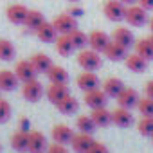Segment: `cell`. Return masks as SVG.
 Listing matches in <instances>:
<instances>
[{
    "mask_svg": "<svg viewBox=\"0 0 153 153\" xmlns=\"http://www.w3.org/2000/svg\"><path fill=\"white\" fill-rule=\"evenodd\" d=\"M99 54H101V52H97V51H94V49H81L79 54H78V63H79V67L85 68V70H88V72L97 70V68L101 67V63H103V59H101Z\"/></svg>",
    "mask_w": 153,
    "mask_h": 153,
    "instance_id": "obj_1",
    "label": "cell"
},
{
    "mask_svg": "<svg viewBox=\"0 0 153 153\" xmlns=\"http://www.w3.org/2000/svg\"><path fill=\"white\" fill-rule=\"evenodd\" d=\"M124 20L131 25V27H140L148 22V11L139 6V4H133V6H126V13H124Z\"/></svg>",
    "mask_w": 153,
    "mask_h": 153,
    "instance_id": "obj_2",
    "label": "cell"
},
{
    "mask_svg": "<svg viewBox=\"0 0 153 153\" xmlns=\"http://www.w3.org/2000/svg\"><path fill=\"white\" fill-rule=\"evenodd\" d=\"M45 94V90H43V85L34 78V79H29V81H25V83H22V96H24V99L25 101H29V103H36V101H40V97Z\"/></svg>",
    "mask_w": 153,
    "mask_h": 153,
    "instance_id": "obj_3",
    "label": "cell"
},
{
    "mask_svg": "<svg viewBox=\"0 0 153 153\" xmlns=\"http://www.w3.org/2000/svg\"><path fill=\"white\" fill-rule=\"evenodd\" d=\"M103 13L110 22H121L124 20V13H126V6L121 0H108L103 6Z\"/></svg>",
    "mask_w": 153,
    "mask_h": 153,
    "instance_id": "obj_4",
    "label": "cell"
},
{
    "mask_svg": "<svg viewBox=\"0 0 153 153\" xmlns=\"http://www.w3.org/2000/svg\"><path fill=\"white\" fill-rule=\"evenodd\" d=\"M52 25L58 31V34H70L74 29H78V18L70 16L68 13H63V15L54 18Z\"/></svg>",
    "mask_w": 153,
    "mask_h": 153,
    "instance_id": "obj_5",
    "label": "cell"
},
{
    "mask_svg": "<svg viewBox=\"0 0 153 153\" xmlns=\"http://www.w3.org/2000/svg\"><path fill=\"white\" fill-rule=\"evenodd\" d=\"M85 105L87 106H90V108H101V106H106V103H108V96L105 94V90L103 88H94V90H88V92H85Z\"/></svg>",
    "mask_w": 153,
    "mask_h": 153,
    "instance_id": "obj_6",
    "label": "cell"
},
{
    "mask_svg": "<svg viewBox=\"0 0 153 153\" xmlns=\"http://www.w3.org/2000/svg\"><path fill=\"white\" fill-rule=\"evenodd\" d=\"M15 74H16L18 81L25 83V81H29V79H34L38 72H36L34 65L31 63V59H22V61H18L16 67H15Z\"/></svg>",
    "mask_w": 153,
    "mask_h": 153,
    "instance_id": "obj_7",
    "label": "cell"
},
{
    "mask_svg": "<svg viewBox=\"0 0 153 153\" xmlns=\"http://www.w3.org/2000/svg\"><path fill=\"white\" fill-rule=\"evenodd\" d=\"M94 142H96V140L92 139L90 133H81V131H79V133H74V137H72V140H70L72 149H74L76 153H88Z\"/></svg>",
    "mask_w": 153,
    "mask_h": 153,
    "instance_id": "obj_8",
    "label": "cell"
},
{
    "mask_svg": "<svg viewBox=\"0 0 153 153\" xmlns=\"http://www.w3.org/2000/svg\"><path fill=\"white\" fill-rule=\"evenodd\" d=\"M27 13H29V9H27L24 4H13V6H9L7 11H6L7 20H9L11 24H15V25H22V24H25Z\"/></svg>",
    "mask_w": 153,
    "mask_h": 153,
    "instance_id": "obj_9",
    "label": "cell"
},
{
    "mask_svg": "<svg viewBox=\"0 0 153 153\" xmlns=\"http://www.w3.org/2000/svg\"><path fill=\"white\" fill-rule=\"evenodd\" d=\"M115 99H117V105H119V106L131 110V108H135V106H137V103H139V99H140V97H139V94H137L133 88L124 87V88L121 90V94H119Z\"/></svg>",
    "mask_w": 153,
    "mask_h": 153,
    "instance_id": "obj_10",
    "label": "cell"
},
{
    "mask_svg": "<svg viewBox=\"0 0 153 153\" xmlns=\"http://www.w3.org/2000/svg\"><path fill=\"white\" fill-rule=\"evenodd\" d=\"M112 123L119 128H128L131 126L133 123V115L128 108H123V106H117L114 112H112Z\"/></svg>",
    "mask_w": 153,
    "mask_h": 153,
    "instance_id": "obj_11",
    "label": "cell"
},
{
    "mask_svg": "<svg viewBox=\"0 0 153 153\" xmlns=\"http://www.w3.org/2000/svg\"><path fill=\"white\" fill-rule=\"evenodd\" d=\"M108 43H110V38L103 31H92L88 34V47L94 49V51H97V52H103Z\"/></svg>",
    "mask_w": 153,
    "mask_h": 153,
    "instance_id": "obj_12",
    "label": "cell"
},
{
    "mask_svg": "<svg viewBox=\"0 0 153 153\" xmlns=\"http://www.w3.org/2000/svg\"><path fill=\"white\" fill-rule=\"evenodd\" d=\"M76 83H78V87L83 90V92H88V90H94L99 87V78L94 74V72H83L78 76V79H76Z\"/></svg>",
    "mask_w": 153,
    "mask_h": 153,
    "instance_id": "obj_13",
    "label": "cell"
},
{
    "mask_svg": "<svg viewBox=\"0 0 153 153\" xmlns=\"http://www.w3.org/2000/svg\"><path fill=\"white\" fill-rule=\"evenodd\" d=\"M103 54L110 59V61H121V59H124L126 58V54H128V49L126 47H123L121 43H117V42H110L108 45H106V49L103 51Z\"/></svg>",
    "mask_w": 153,
    "mask_h": 153,
    "instance_id": "obj_14",
    "label": "cell"
},
{
    "mask_svg": "<svg viewBox=\"0 0 153 153\" xmlns=\"http://www.w3.org/2000/svg\"><path fill=\"white\" fill-rule=\"evenodd\" d=\"M47 97H49V101L51 103H59L65 96H68V87H67V83H51L49 87H47Z\"/></svg>",
    "mask_w": 153,
    "mask_h": 153,
    "instance_id": "obj_15",
    "label": "cell"
},
{
    "mask_svg": "<svg viewBox=\"0 0 153 153\" xmlns=\"http://www.w3.org/2000/svg\"><path fill=\"white\" fill-rule=\"evenodd\" d=\"M74 137V130L68 128L67 124H56L52 128V140L58 144H70Z\"/></svg>",
    "mask_w": 153,
    "mask_h": 153,
    "instance_id": "obj_16",
    "label": "cell"
},
{
    "mask_svg": "<svg viewBox=\"0 0 153 153\" xmlns=\"http://www.w3.org/2000/svg\"><path fill=\"white\" fill-rule=\"evenodd\" d=\"M47 149V139L42 131H29V148L31 153H43Z\"/></svg>",
    "mask_w": 153,
    "mask_h": 153,
    "instance_id": "obj_17",
    "label": "cell"
},
{
    "mask_svg": "<svg viewBox=\"0 0 153 153\" xmlns=\"http://www.w3.org/2000/svg\"><path fill=\"white\" fill-rule=\"evenodd\" d=\"M124 61H126V67H128V70H131V72H137V74H142V72L148 68V59H144V58H142V56H139L137 52L126 54Z\"/></svg>",
    "mask_w": 153,
    "mask_h": 153,
    "instance_id": "obj_18",
    "label": "cell"
},
{
    "mask_svg": "<svg viewBox=\"0 0 153 153\" xmlns=\"http://www.w3.org/2000/svg\"><path fill=\"white\" fill-rule=\"evenodd\" d=\"M18 78L15 70H0V90H6V92H13L18 87Z\"/></svg>",
    "mask_w": 153,
    "mask_h": 153,
    "instance_id": "obj_19",
    "label": "cell"
},
{
    "mask_svg": "<svg viewBox=\"0 0 153 153\" xmlns=\"http://www.w3.org/2000/svg\"><path fill=\"white\" fill-rule=\"evenodd\" d=\"M34 33H36L38 40L43 42V43H52V42H56V38H58V31H56L54 25L49 24V22H43Z\"/></svg>",
    "mask_w": 153,
    "mask_h": 153,
    "instance_id": "obj_20",
    "label": "cell"
},
{
    "mask_svg": "<svg viewBox=\"0 0 153 153\" xmlns=\"http://www.w3.org/2000/svg\"><path fill=\"white\" fill-rule=\"evenodd\" d=\"M112 40L117 42V43H121V45L126 47V49L133 47V43H135L133 33H131L130 29H124V27H117V29L114 31V34H112Z\"/></svg>",
    "mask_w": 153,
    "mask_h": 153,
    "instance_id": "obj_21",
    "label": "cell"
},
{
    "mask_svg": "<svg viewBox=\"0 0 153 153\" xmlns=\"http://www.w3.org/2000/svg\"><path fill=\"white\" fill-rule=\"evenodd\" d=\"M92 121L96 126L99 128H105L112 123V112L106 110V106H101V108H92V114H90Z\"/></svg>",
    "mask_w": 153,
    "mask_h": 153,
    "instance_id": "obj_22",
    "label": "cell"
},
{
    "mask_svg": "<svg viewBox=\"0 0 153 153\" xmlns=\"http://www.w3.org/2000/svg\"><path fill=\"white\" fill-rule=\"evenodd\" d=\"M56 106H58V110H59L63 115H72V114L78 112L79 103H78V99H76V97H72V96L68 94V96H65L59 103H56Z\"/></svg>",
    "mask_w": 153,
    "mask_h": 153,
    "instance_id": "obj_23",
    "label": "cell"
},
{
    "mask_svg": "<svg viewBox=\"0 0 153 153\" xmlns=\"http://www.w3.org/2000/svg\"><path fill=\"white\" fill-rule=\"evenodd\" d=\"M123 88H124V83L119 78H106L103 83V90L108 97H117Z\"/></svg>",
    "mask_w": 153,
    "mask_h": 153,
    "instance_id": "obj_24",
    "label": "cell"
},
{
    "mask_svg": "<svg viewBox=\"0 0 153 153\" xmlns=\"http://www.w3.org/2000/svg\"><path fill=\"white\" fill-rule=\"evenodd\" d=\"M56 51H58V54H61V56H70L74 51H76V47L72 45V42H70V38H68V34H58V38H56Z\"/></svg>",
    "mask_w": 153,
    "mask_h": 153,
    "instance_id": "obj_25",
    "label": "cell"
},
{
    "mask_svg": "<svg viewBox=\"0 0 153 153\" xmlns=\"http://www.w3.org/2000/svg\"><path fill=\"white\" fill-rule=\"evenodd\" d=\"M31 63L34 65V68H36L38 74H45V72L52 67L51 58H49L47 54H43V52H36V54L31 58Z\"/></svg>",
    "mask_w": 153,
    "mask_h": 153,
    "instance_id": "obj_26",
    "label": "cell"
},
{
    "mask_svg": "<svg viewBox=\"0 0 153 153\" xmlns=\"http://www.w3.org/2000/svg\"><path fill=\"white\" fill-rule=\"evenodd\" d=\"M45 74H47V78H49L51 83H67V81H68L67 70H65L63 67H59V65H52Z\"/></svg>",
    "mask_w": 153,
    "mask_h": 153,
    "instance_id": "obj_27",
    "label": "cell"
},
{
    "mask_svg": "<svg viewBox=\"0 0 153 153\" xmlns=\"http://www.w3.org/2000/svg\"><path fill=\"white\" fill-rule=\"evenodd\" d=\"M133 49H135V52L139 54V56H142L144 59H153V45H151V42L148 40V38H142V40H137L135 43H133Z\"/></svg>",
    "mask_w": 153,
    "mask_h": 153,
    "instance_id": "obj_28",
    "label": "cell"
},
{
    "mask_svg": "<svg viewBox=\"0 0 153 153\" xmlns=\"http://www.w3.org/2000/svg\"><path fill=\"white\" fill-rule=\"evenodd\" d=\"M11 146H13L16 151H27V148H29V131L18 130L16 133H13V137H11Z\"/></svg>",
    "mask_w": 153,
    "mask_h": 153,
    "instance_id": "obj_29",
    "label": "cell"
},
{
    "mask_svg": "<svg viewBox=\"0 0 153 153\" xmlns=\"http://www.w3.org/2000/svg\"><path fill=\"white\" fill-rule=\"evenodd\" d=\"M45 22V16L40 13V11H36V9H29V13H27V18H25V27L29 29V31H36L42 24Z\"/></svg>",
    "mask_w": 153,
    "mask_h": 153,
    "instance_id": "obj_30",
    "label": "cell"
},
{
    "mask_svg": "<svg viewBox=\"0 0 153 153\" xmlns=\"http://www.w3.org/2000/svg\"><path fill=\"white\" fill-rule=\"evenodd\" d=\"M68 38H70L72 45H74L76 49H79V51L88 45V34H85L81 29H74V31L68 34Z\"/></svg>",
    "mask_w": 153,
    "mask_h": 153,
    "instance_id": "obj_31",
    "label": "cell"
},
{
    "mask_svg": "<svg viewBox=\"0 0 153 153\" xmlns=\"http://www.w3.org/2000/svg\"><path fill=\"white\" fill-rule=\"evenodd\" d=\"M16 49L9 40H0V59L2 61H11L15 59Z\"/></svg>",
    "mask_w": 153,
    "mask_h": 153,
    "instance_id": "obj_32",
    "label": "cell"
},
{
    "mask_svg": "<svg viewBox=\"0 0 153 153\" xmlns=\"http://www.w3.org/2000/svg\"><path fill=\"white\" fill-rule=\"evenodd\" d=\"M76 128H78L81 133H90L92 135L94 130H96V124H94L90 115H81V117L76 119Z\"/></svg>",
    "mask_w": 153,
    "mask_h": 153,
    "instance_id": "obj_33",
    "label": "cell"
},
{
    "mask_svg": "<svg viewBox=\"0 0 153 153\" xmlns=\"http://www.w3.org/2000/svg\"><path fill=\"white\" fill-rule=\"evenodd\" d=\"M137 108L142 117H153V99L151 97H140L137 103Z\"/></svg>",
    "mask_w": 153,
    "mask_h": 153,
    "instance_id": "obj_34",
    "label": "cell"
},
{
    "mask_svg": "<svg viewBox=\"0 0 153 153\" xmlns=\"http://www.w3.org/2000/svg\"><path fill=\"white\" fill-rule=\"evenodd\" d=\"M137 130L140 135L144 137H151L153 135V117H142L137 124Z\"/></svg>",
    "mask_w": 153,
    "mask_h": 153,
    "instance_id": "obj_35",
    "label": "cell"
},
{
    "mask_svg": "<svg viewBox=\"0 0 153 153\" xmlns=\"http://www.w3.org/2000/svg\"><path fill=\"white\" fill-rule=\"evenodd\" d=\"M9 117H11V105H9L6 99L0 97V124H2V123H7Z\"/></svg>",
    "mask_w": 153,
    "mask_h": 153,
    "instance_id": "obj_36",
    "label": "cell"
},
{
    "mask_svg": "<svg viewBox=\"0 0 153 153\" xmlns=\"http://www.w3.org/2000/svg\"><path fill=\"white\" fill-rule=\"evenodd\" d=\"M47 153H68V149L65 148V144H51L47 146Z\"/></svg>",
    "mask_w": 153,
    "mask_h": 153,
    "instance_id": "obj_37",
    "label": "cell"
},
{
    "mask_svg": "<svg viewBox=\"0 0 153 153\" xmlns=\"http://www.w3.org/2000/svg\"><path fill=\"white\" fill-rule=\"evenodd\" d=\"M88 153H108V149H106V146L103 142H94Z\"/></svg>",
    "mask_w": 153,
    "mask_h": 153,
    "instance_id": "obj_38",
    "label": "cell"
},
{
    "mask_svg": "<svg viewBox=\"0 0 153 153\" xmlns=\"http://www.w3.org/2000/svg\"><path fill=\"white\" fill-rule=\"evenodd\" d=\"M68 15L74 16V18H81V16L85 15V11H83V7H79V6H74V7L68 9Z\"/></svg>",
    "mask_w": 153,
    "mask_h": 153,
    "instance_id": "obj_39",
    "label": "cell"
},
{
    "mask_svg": "<svg viewBox=\"0 0 153 153\" xmlns=\"http://www.w3.org/2000/svg\"><path fill=\"white\" fill-rule=\"evenodd\" d=\"M137 4H139V6H142L146 11L153 9V0H137Z\"/></svg>",
    "mask_w": 153,
    "mask_h": 153,
    "instance_id": "obj_40",
    "label": "cell"
},
{
    "mask_svg": "<svg viewBox=\"0 0 153 153\" xmlns=\"http://www.w3.org/2000/svg\"><path fill=\"white\" fill-rule=\"evenodd\" d=\"M31 123H29V119L27 117H24V119H20V130L22 131H31Z\"/></svg>",
    "mask_w": 153,
    "mask_h": 153,
    "instance_id": "obj_41",
    "label": "cell"
},
{
    "mask_svg": "<svg viewBox=\"0 0 153 153\" xmlns=\"http://www.w3.org/2000/svg\"><path fill=\"white\" fill-rule=\"evenodd\" d=\"M144 92H146V96H148V97H151V99H153V79L146 83V87H144Z\"/></svg>",
    "mask_w": 153,
    "mask_h": 153,
    "instance_id": "obj_42",
    "label": "cell"
},
{
    "mask_svg": "<svg viewBox=\"0 0 153 153\" xmlns=\"http://www.w3.org/2000/svg\"><path fill=\"white\" fill-rule=\"evenodd\" d=\"M121 2L124 6H133V4H137V0H121Z\"/></svg>",
    "mask_w": 153,
    "mask_h": 153,
    "instance_id": "obj_43",
    "label": "cell"
},
{
    "mask_svg": "<svg viewBox=\"0 0 153 153\" xmlns=\"http://www.w3.org/2000/svg\"><path fill=\"white\" fill-rule=\"evenodd\" d=\"M149 29H151V33H153V18L149 20Z\"/></svg>",
    "mask_w": 153,
    "mask_h": 153,
    "instance_id": "obj_44",
    "label": "cell"
},
{
    "mask_svg": "<svg viewBox=\"0 0 153 153\" xmlns=\"http://www.w3.org/2000/svg\"><path fill=\"white\" fill-rule=\"evenodd\" d=\"M148 40H149V42H151V45H153V33H151V36H149Z\"/></svg>",
    "mask_w": 153,
    "mask_h": 153,
    "instance_id": "obj_45",
    "label": "cell"
},
{
    "mask_svg": "<svg viewBox=\"0 0 153 153\" xmlns=\"http://www.w3.org/2000/svg\"><path fill=\"white\" fill-rule=\"evenodd\" d=\"M68 2H78V0H68Z\"/></svg>",
    "mask_w": 153,
    "mask_h": 153,
    "instance_id": "obj_46",
    "label": "cell"
},
{
    "mask_svg": "<svg viewBox=\"0 0 153 153\" xmlns=\"http://www.w3.org/2000/svg\"><path fill=\"white\" fill-rule=\"evenodd\" d=\"M151 139H153V135H151Z\"/></svg>",
    "mask_w": 153,
    "mask_h": 153,
    "instance_id": "obj_47",
    "label": "cell"
}]
</instances>
